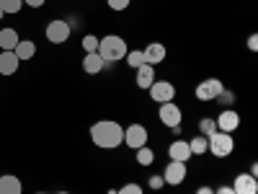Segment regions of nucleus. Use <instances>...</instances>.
I'll use <instances>...</instances> for the list:
<instances>
[{"mask_svg": "<svg viewBox=\"0 0 258 194\" xmlns=\"http://www.w3.org/2000/svg\"><path fill=\"white\" fill-rule=\"evenodd\" d=\"M98 57L103 60V62H119V60H124L126 57V41L121 39V36H116V34H106V36H101L98 39Z\"/></svg>", "mask_w": 258, "mask_h": 194, "instance_id": "f03ea898", "label": "nucleus"}, {"mask_svg": "<svg viewBox=\"0 0 258 194\" xmlns=\"http://www.w3.org/2000/svg\"><path fill=\"white\" fill-rule=\"evenodd\" d=\"M207 150L214 156V158H227L232 150H235V142H232V135L230 132H214L207 137Z\"/></svg>", "mask_w": 258, "mask_h": 194, "instance_id": "7ed1b4c3", "label": "nucleus"}, {"mask_svg": "<svg viewBox=\"0 0 258 194\" xmlns=\"http://www.w3.org/2000/svg\"><path fill=\"white\" fill-rule=\"evenodd\" d=\"M186 163H181V161H170L168 166H165V174H163V181L165 184H170V186H181L183 181H186Z\"/></svg>", "mask_w": 258, "mask_h": 194, "instance_id": "1a4fd4ad", "label": "nucleus"}, {"mask_svg": "<svg viewBox=\"0 0 258 194\" xmlns=\"http://www.w3.org/2000/svg\"><path fill=\"white\" fill-rule=\"evenodd\" d=\"M18 41L21 39H18L16 29H3V31H0V50H3V52H13Z\"/></svg>", "mask_w": 258, "mask_h": 194, "instance_id": "f3484780", "label": "nucleus"}, {"mask_svg": "<svg viewBox=\"0 0 258 194\" xmlns=\"http://www.w3.org/2000/svg\"><path fill=\"white\" fill-rule=\"evenodd\" d=\"M222 91H225L222 80H217V78H207V80H202V83L197 85V91H194V93H197L199 101H217Z\"/></svg>", "mask_w": 258, "mask_h": 194, "instance_id": "20e7f679", "label": "nucleus"}, {"mask_svg": "<svg viewBox=\"0 0 258 194\" xmlns=\"http://www.w3.org/2000/svg\"><path fill=\"white\" fill-rule=\"evenodd\" d=\"M168 156H170V161L186 163L191 158V148H188L186 140H173V142H170V148H168Z\"/></svg>", "mask_w": 258, "mask_h": 194, "instance_id": "ddd939ff", "label": "nucleus"}, {"mask_svg": "<svg viewBox=\"0 0 258 194\" xmlns=\"http://www.w3.org/2000/svg\"><path fill=\"white\" fill-rule=\"evenodd\" d=\"M147 91H150V99H153L155 104H168V101H173V96H176L173 83H165V80H155Z\"/></svg>", "mask_w": 258, "mask_h": 194, "instance_id": "0eeeda50", "label": "nucleus"}, {"mask_svg": "<svg viewBox=\"0 0 258 194\" xmlns=\"http://www.w3.org/2000/svg\"><path fill=\"white\" fill-rule=\"evenodd\" d=\"M163 186H165L163 176H150V189H163Z\"/></svg>", "mask_w": 258, "mask_h": 194, "instance_id": "cd10ccee", "label": "nucleus"}, {"mask_svg": "<svg viewBox=\"0 0 258 194\" xmlns=\"http://www.w3.org/2000/svg\"><path fill=\"white\" fill-rule=\"evenodd\" d=\"M155 83V68L153 65H140L137 68V85L140 88H150Z\"/></svg>", "mask_w": 258, "mask_h": 194, "instance_id": "dca6fc26", "label": "nucleus"}, {"mask_svg": "<svg viewBox=\"0 0 258 194\" xmlns=\"http://www.w3.org/2000/svg\"><path fill=\"white\" fill-rule=\"evenodd\" d=\"M21 60L16 57V52H0V75H16Z\"/></svg>", "mask_w": 258, "mask_h": 194, "instance_id": "4468645a", "label": "nucleus"}, {"mask_svg": "<svg viewBox=\"0 0 258 194\" xmlns=\"http://www.w3.org/2000/svg\"><path fill=\"white\" fill-rule=\"evenodd\" d=\"M83 50H85V55L96 52V50H98V36H96V34H85V36H83Z\"/></svg>", "mask_w": 258, "mask_h": 194, "instance_id": "393cba45", "label": "nucleus"}, {"mask_svg": "<svg viewBox=\"0 0 258 194\" xmlns=\"http://www.w3.org/2000/svg\"><path fill=\"white\" fill-rule=\"evenodd\" d=\"M214 194H235L232 186H220V189H214Z\"/></svg>", "mask_w": 258, "mask_h": 194, "instance_id": "7c9ffc66", "label": "nucleus"}, {"mask_svg": "<svg viewBox=\"0 0 258 194\" xmlns=\"http://www.w3.org/2000/svg\"><path fill=\"white\" fill-rule=\"evenodd\" d=\"M57 194H70V191H57Z\"/></svg>", "mask_w": 258, "mask_h": 194, "instance_id": "473e14b6", "label": "nucleus"}, {"mask_svg": "<svg viewBox=\"0 0 258 194\" xmlns=\"http://www.w3.org/2000/svg\"><path fill=\"white\" fill-rule=\"evenodd\" d=\"M214 122H217V129H220V132H235V129L240 127V117H238V112H232V109L220 112V117L214 119Z\"/></svg>", "mask_w": 258, "mask_h": 194, "instance_id": "9b49d317", "label": "nucleus"}, {"mask_svg": "<svg viewBox=\"0 0 258 194\" xmlns=\"http://www.w3.org/2000/svg\"><path fill=\"white\" fill-rule=\"evenodd\" d=\"M142 57H145V65H160L163 60H165V47L160 44V41H153V44H147L145 50H142Z\"/></svg>", "mask_w": 258, "mask_h": 194, "instance_id": "f8f14e48", "label": "nucleus"}, {"mask_svg": "<svg viewBox=\"0 0 258 194\" xmlns=\"http://www.w3.org/2000/svg\"><path fill=\"white\" fill-rule=\"evenodd\" d=\"M248 50H250V52L258 50V34H250V36H248Z\"/></svg>", "mask_w": 258, "mask_h": 194, "instance_id": "c85d7f7f", "label": "nucleus"}, {"mask_svg": "<svg viewBox=\"0 0 258 194\" xmlns=\"http://www.w3.org/2000/svg\"><path fill=\"white\" fill-rule=\"evenodd\" d=\"M188 148H191V156H204L207 153V137H194L191 142H188Z\"/></svg>", "mask_w": 258, "mask_h": 194, "instance_id": "4be33fe9", "label": "nucleus"}, {"mask_svg": "<svg viewBox=\"0 0 258 194\" xmlns=\"http://www.w3.org/2000/svg\"><path fill=\"white\" fill-rule=\"evenodd\" d=\"M16 57L21 60V62H24V60H31V57H36V44H34V41H26V39H21L18 41V44H16Z\"/></svg>", "mask_w": 258, "mask_h": 194, "instance_id": "a211bd4d", "label": "nucleus"}, {"mask_svg": "<svg viewBox=\"0 0 258 194\" xmlns=\"http://www.w3.org/2000/svg\"><path fill=\"white\" fill-rule=\"evenodd\" d=\"M153 161H155V153H153V150H150L147 145L137 148V163H140V166H150Z\"/></svg>", "mask_w": 258, "mask_h": 194, "instance_id": "412c9836", "label": "nucleus"}, {"mask_svg": "<svg viewBox=\"0 0 258 194\" xmlns=\"http://www.w3.org/2000/svg\"><path fill=\"white\" fill-rule=\"evenodd\" d=\"M124 60H126L129 68H135V70L140 68V65H145V57H142V52H140V50H135V52H126V57H124Z\"/></svg>", "mask_w": 258, "mask_h": 194, "instance_id": "b1692460", "label": "nucleus"}, {"mask_svg": "<svg viewBox=\"0 0 258 194\" xmlns=\"http://www.w3.org/2000/svg\"><path fill=\"white\" fill-rule=\"evenodd\" d=\"M3 16H6V13H3V11H0V18H3Z\"/></svg>", "mask_w": 258, "mask_h": 194, "instance_id": "72a5a7b5", "label": "nucleus"}, {"mask_svg": "<svg viewBox=\"0 0 258 194\" xmlns=\"http://www.w3.org/2000/svg\"><path fill=\"white\" fill-rule=\"evenodd\" d=\"M39 194H44V191H39Z\"/></svg>", "mask_w": 258, "mask_h": 194, "instance_id": "f704fd0d", "label": "nucleus"}, {"mask_svg": "<svg viewBox=\"0 0 258 194\" xmlns=\"http://www.w3.org/2000/svg\"><path fill=\"white\" fill-rule=\"evenodd\" d=\"M21 181L16 179V176H0V194H21Z\"/></svg>", "mask_w": 258, "mask_h": 194, "instance_id": "6ab92c4d", "label": "nucleus"}, {"mask_svg": "<svg viewBox=\"0 0 258 194\" xmlns=\"http://www.w3.org/2000/svg\"><path fill=\"white\" fill-rule=\"evenodd\" d=\"M21 6H24V0H0V11L3 13H18Z\"/></svg>", "mask_w": 258, "mask_h": 194, "instance_id": "5701e85b", "label": "nucleus"}, {"mask_svg": "<svg viewBox=\"0 0 258 194\" xmlns=\"http://www.w3.org/2000/svg\"><path fill=\"white\" fill-rule=\"evenodd\" d=\"M24 3L31 6V8H41V6H44V0H24Z\"/></svg>", "mask_w": 258, "mask_h": 194, "instance_id": "c756f323", "label": "nucleus"}, {"mask_svg": "<svg viewBox=\"0 0 258 194\" xmlns=\"http://www.w3.org/2000/svg\"><path fill=\"white\" fill-rule=\"evenodd\" d=\"M147 140H150L147 127H142V124H129V127L124 129V142H126L129 148H132V150H137V148L147 145Z\"/></svg>", "mask_w": 258, "mask_h": 194, "instance_id": "423d86ee", "label": "nucleus"}, {"mask_svg": "<svg viewBox=\"0 0 258 194\" xmlns=\"http://www.w3.org/2000/svg\"><path fill=\"white\" fill-rule=\"evenodd\" d=\"M158 119H160L165 127L176 129V127H181V119H183V114H181V109H178V106H176L173 101H168V104H160Z\"/></svg>", "mask_w": 258, "mask_h": 194, "instance_id": "39448f33", "label": "nucleus"}, {"mask_svg": "<svg viewBox=\"0 0 258 194\" xmlns=\"http://www.w3.org/2000/svg\"><path fill=\"white\" fill-rule=\"evenodd\" d=\"M116 194H142V186L140 184H124Z\"/></svg>", "mask_w": 258, "mask_h": 194, "instance_id": "a878e982", "label": "nucleus"}, {"mask_svg": "<svg viewBox=\"0 0 258 194\" xmlns=\"http://www.w3.org/2000/svg\"><path fill=\"white\" fill-rule=\"evenodd\" d=\"M91 140L103 150H114L124 142V127L114 119H101L91 127Z\"/></svg>", "mask_w": 258, "mask_h": 194, "instance_id": "f257e3e1", "label": "nucleus"}, {"mask_svg": "<svg viewBox=\"0 0 258 194\" xmlns=\"http://www.w3.org/2000/svg\"><path fill=\"white\" fill-rule=\"evenodd\" d=\"M106 3H109L111 11H124L129 3H132V0H106Z\"/></svg>", "mask_w": 258, "mask_h": 194, "instance_id": "bb28decb", "label": "nucleus"}, {"mask_svg": "<svg viewBox=\"0 0 258 194\" xmlns=\"http://www.w3.org/2000/svg\"><path fill=\"white\" fill-rule=\"evenodd\" d=\"M197 194H214V189H212V186H199Z\"/></svg>", "mask_w": 258, "mask_h": 194, "instance_id": "2f4dec72", "label": "nucleus"}, {"mask_svg": "<svg viewBox=\"0 0 258 194\" xmlns=\"http://www.w3.org/2000/svg\"><path fill=\"white\" fill-rule=\"evenodd\" d=\"M103 65H106V62L98 57V52H88V55L83 57V70L88 73V75H98V73L103 70Z\"/></svg>", "mask_w": 258, "mask_h": 194, "instance_id": "2eb2a0df", "label": "nucleus"}, {"mask_svg": "<svg viewBox=\"0 0 258 194\" xmlns=\"http://www.w3.org/2000/svg\"><path fill=\"white\" fill-rule=\"evenodd\" d=\"M232 191L235 194H258V181L250 174H238L232 181Z\"/></svg>", "mask_w": 258, "mask_h": 194, "instance_id": "9d476101", "label": "nucleus"}, {"mask_svg": "<svg viewBox=\"0 0 258 194\" xmlns=\"http://www.w3.org/2000/svg\"><path fill=\"white\" fill-rule=\"evenodd\" d=\"M47 39L52 44H64V41L70 39V24L68 21H49L47 24Z\"/></svg>", "mask_w": 258, "mask_h": 194, "instance_id": "6e6552de", "label": "nucleus"}, {"mask_svg": "<svg viewBox=\"0 0 258 194\" xmlns=\"http://www.w3.org/2000/svg\"><path fill=\"white\" fill-rule=\"evenodd\" d=\"M199 132H202V137L214 135V132H217V122H214L212 117H202V122H199Z\"/></svg>", "mask_w": 258, "mask_h": 194, "instance_id": "aec40b11", "label": "nucleus"}]
</instances>
